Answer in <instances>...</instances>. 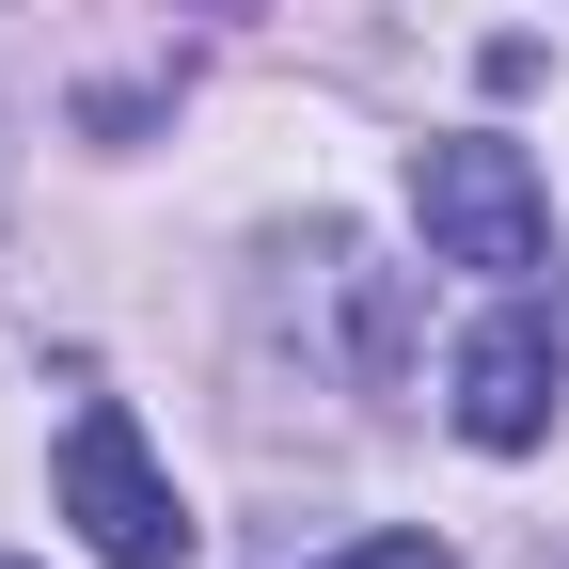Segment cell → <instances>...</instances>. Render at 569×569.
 Wrapping results in <instances>:
<instances>
[{"label": "cell", "instance_id": "3957f363", "mask_svg": "<svg viewBox=\"0 0 569 569\" xmlns=\"http://www.w3.org/2000/svg\"><path fill=\"white\" fill-rule=\"evenodd\" d=\"M553 380H569V348H553V317L538 301H507L475 348H459V443H490V459H522L538 427H553Z\"/></svg>", "mask_w": 569, "mask_h": 569}, {"label": "cell", "instance_id": "277c9868", "mask_svg": "<svg viewBox=\"0 0 569 569\" xmlns=\"http://www.w3.org/2000/svg\"><path fill=\"white\" fill-rule=\"evenodd\" d=\"M317 569H459L443 538H348V553H317Z\"/></svg>", "mask_w": 569, "mask_h": 569}, {"label": "cell", "instance_id": "6da1fadb", "mask_svg": "<svg viewBox=\"0 0 569 569\" xmlns=\"http://www.w3.org/2000/svg\"><path fill=\"white\" fill-rule=\"evenodd\" d=\"M411 222L443 269H490V284H522L553 253V206L522 174V142H490V127H443V142H411Z\"/></svg>", "mask_w": 569, "mask_h": 569}, {"label": "cell", "instance_id": "7a4b0ae2", "mask_svg": "<svg viewBox=\"0 0 569 569\" xmlns=\"http://www.w3.org/2000/svg\"><path fill=\"white\" fill-rule=\"evenodd\" d=\"M63 522H80L111 569H190V507H174V475L142 459V427L111 396L63 427Z\"/></svg>", "mask_w": 569, "mask_h": 569}]
</instances>
